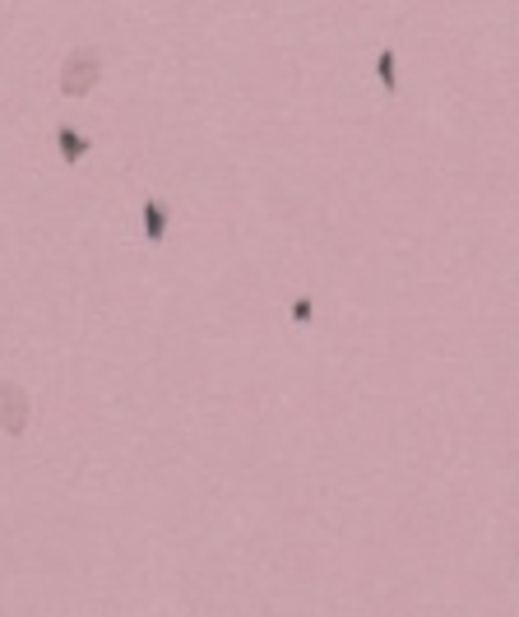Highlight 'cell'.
Returning <instances> with one entry per match:
<instances>
[{"mask_svg": "<svg viewBox=\"0 0 519 617\" xmlns=\"http://www.w3.org/2000/svg\"><path fill=\"white\" fill-rule=\"evenodd\" d=\"M293 321H302V325L311 321V302H293Z\"/></svg>", "mask_w": 519, "mask_h": 617, "instance_id": "6", "label": "cell"}, {"mask_svg": "<svg viewBox=\"0 0 519 617\" xmlns=\"http://www.w3.org/2000/svg\"><path fill=\"white\" fill-rule=\"evenodd\" d=\"M56 144H60V162H66V168L84 162L89 149H93V139H89V135H79L75 126H60V131H56Z\"/></svg>", "mask_w": 519, "mask_h": 617, "instance_id": "3", "label": "cell"}, {"mask_svg": "<svg viewBox=\"0 0 519 617\" xmlns=\"http://www.w3.org/2000/svg\"><path fill=\"white\" fill-rule=\"evenodd\" d=\"M102 75H108V66H102V52L98 47H75L66 60H60L56 89H60V98H89L102 85Z\"/></svg>", "mask_w": 519, "mask_h": 617, "instance_id": "1", "label": "cell"}, {"mask_svg": "<svg viewBox=\"0 0 519 617\" xmlns=\"http://www.w3.org/2000/svg\"><path fill=\"white\" fill-rule=\"evenodd\" d=\"M381 79L385 89H394V52H381Z\"/></svg>", "mask_w": 519, "mask_h": 617, "instance_id": "5", "label": "cell"}, {"mask_svg": "<svg viewBox=\"0 0 519 617\" xmlns=\"http://www.w3.org/2000/svg\"><path fill=\"white\" fill-rule=\"evenodd\" d=\"M33 423V400H29V390L19 385V381H0V431L5 437H24Z\"/></svg>", "mask_w": 519, "mask_h": 617, "instance_id": "2", "label": "cell"}, {"mask_svg": "<svg viewBox=\"0 0 519 617\" xmlns=\"http://www.w3.org/2000/svg\"><path fill=\"white\" fill-rule=\"evenodd\" d=\"M144 237H149V246H162V237H168V204L162 200L144 204Z\"/></svg>", "mask_w": 519, "mask_h": 617, "instance_id": "4", "label": "cell"}]
</instances>
